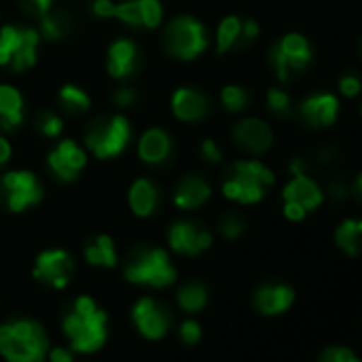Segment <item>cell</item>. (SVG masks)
<instances>
[{
  "mask_svg": "<svg viewBox=\"0 0 362 362\" xmlns=\"http://www.w3.org/2000/svg\"><path fill=\"white\" fill-rule=\"evenodd\" d=\"M106 322L108 316L98 303L83 295L74 301L72 310L64 316L62 329L70 341V350L78 354H93L106 344Z\"/></svg>",
  "mask_w": 362,
  "mask_h": 362,
  "instance_id": "obj_1",
  "label": "cell"
},
{
  "mask_svg": "<svg viewBox=\"0 0 362 362\" xmlns=\"http://www.w3.org/2000/svg\"><path fill=\"white\" fill-rule=\"evenodd\" d=\"M49 341L34 320H8L0 325V356L11 362H38L47 356Z\"/></svg>",
  "mask_w": 362,
  "mask_h": 362,
  "instance_id": "obj_2",
  "label": "cell"
},
{
  "mask_svg": "<svg viewBox=\"0 0 362 362\" xmlns=\"http://www.w3.org/2000/svg\"><path fill=\"white\" fill-rule=\"evenodd\" d=\"M274 172L261 161L248 159L231 165L229 176L223 180V195L238 204H257L265 197L267 189L274 185Z\"/></svg>",
  "mask_w": 362,
  "mask_h": 362,
  "instance_id": "obj_3",
  "label": "cell"
},
{
  "mask_svg": "<svg viewBox=\"0 0 362 362\" xmlns=\"http://www.w3.org/2000/svg\"><path fill=\"white\" fill-rule=\"evenodd\" d=\"M125 280L140 286L151 288H165L176 282V269L161 248H146L140 250L125 267Z\"/></svg>",
  "mask_w": 362,
  "mask_h": 362,
  "instance_id": "obj_4",
  "label": "cell"
},
{
  "mask_svg": "<svg viewBox=\"0 0 362 362\" xmlns=\"http://www.w3.org/2000/svg\"><path fill=\"white\" fill-rule=\"evenodd\" d=\"M40 34L34 28L4 25L0 30V66L23 72L36 64Z\"/></svg>",
  "mask_w": 362,
  "mask_h": 362,
  "instance_id": "obj_5",
  "label": "cell"
},
{
  "mask_svg": "<svg viewBox=\"0 0 362 362\" xmlns=\"http://www.w3.org/2000/svg\"><path fill=\"white\" fill-rule=\"evenodd\" d=\"M165 49L178 59H197L208 49V34L204 23L191 15L172 19L165 30Z\"/></svg>",
  "mask_w": 362,
  "mask_h": 362,
  "instance_id": "obj_6",
  "label": "cell"
},
{
  "mask_svg": "<svg viewBox=\"0 0 362 362\" xmlns=\"http://www.w3.org/2000/svg\"><path fill=\"white\" fill-rule=\"evenodd\" d=\"M129 136H132L129 121L123 115H112L95 123L87 132L85 142H87V148H91V153L98 159H112L125 151Z\"/></svg>",
  "mask_w": 362,
  "mask_h": 362,
  "instance_id": "obj_7",
  "label": "cell"
},
{
  "mask_svg": "<svg viewBox=\"0 0 362 362\" xmlns=\"http://www.w3.org/2000/svg\"><path fill=\"white\" fill-rule=\"evenodd\" d=\"M269 62L280 81H291L297 72H303L312 62V47L303 34L291 32L282 36L278 45H274L269 53Z\"/></svg>",
  "mask_w": 362,
  "mask_h": 362,
  "instance_id": "obj_8",
  "label": "cell"
},
{
  "mask_svg": "<svg viewBox=\"0 0 362 362\" xmlns=\"http://www.w3.org/2000/svg\"><path fill=\"white\" fill-rule=\"evenodd\" d=\"M0 195L11 212H23L42 199V187L32 172L13 170L0 178Z\"/></svg>",
  "mask_w": 362,
  "mask_h": 362,
  "instance_id": "obj_9",
  "label": "cell"
},
{
  "mask_svg": "<svg viewBox=\"0 0 362 362\" xmlns=\"http://www.w3.org/2000/svg\"><path fill=\"white\" fill-rule=\"evenodd\" d=\"M74 274V261L66 250H45L36 257L32 276L51 286V288H64L68 286L70 278Z\"/></svg>",
  "mask_w": 362,
  "mask_h": 362,
  "instance_id": "obj_10",
  "label": "cell"
},
{
  "mask_svg": "<svg viewBox=\"0 0 362 362\" xmlns=\"http://www.w3.org/2000/svg\"><path fill=\"white\" fill-rule=\"evenodd\" d=\"M170 248L185 257H197L212 246V233L195 223L178 221L168 231Z\"/></svg>",
  "mask_w": 362,
  "mask_h": 362,
  "instance_id": "obj_11",
  "label": "cell"
},
{
  "mask_svg": "<svg viewBox=\"0 0 362 362\" xmlns=\"http://www.w3.org/2000/svg\"><path fill=\"white\" fill-rule=\"evenodd\" d=\"M132 322L138 329V333L151 341L165 337V333L170 329V316L151 297H142L136 301V305L132 310Z\"/></svg>",
  "mask_w": 362,
  "mask_h": 362,
  "instance_id": "obj_12",
  "label": "cell"
},
{
  "mask_svg": "<svg viewBox=\"0 0 362 362\" xmlns=\"http://www.w3.org/2000/svg\"><path fill=\"white\" fill-rule=\"evenodd\" d=\"M85 163H87L85 151L72 140H62L47 157L49 170L55 174V178H59L64 182H70L74 178H78Z\"/></svg>",
  "mask_w": 362,
  "mask_h": 362,
  "instance_id": "obj_13",
  "label": "cell"
},
{
  "mask_svg": "<svg viewBox=\"0 0 362 362\" xmlns=\"http://www.w3.org/2000/svg\"><path fill=\"white\" fill-rule=\"evenodd\" d=\"M291 170H293V178L284 187V193H282L284 202H295V204L303 206L308 212L316 210L325 199L322 189L312 178H308V174L303 172V163L299 159L291 165Z\"/></svg>",
  "mask_w": 362,
  "mask_h": 362,
  "instance_id": "obj_14",
  "label": "cell"
},
{
  "mask_svg": "<svg viewBox=\"0 0 362 362\" xmlns=\"http://www.w3.org/2000/svg\"><path fill=\"white\" fill-rule=\"evenodd\" d=\"M299 112L312 127H331L339 115V100L329 91H320L305 98L299 106Z\"/></svg>",
  "mask_w": 362,
  "mask_h": 362,
  "instance_id": "obj_15",
  "label": "cell"
},
{
  "mask_svg": "<svg viewBox=\"0 0 362 362\" xmlns=\"http://www.w3.org/2000/svg\"><path fill=\"white\" fill-rule=\"evenodd\" d=\"M233 140L248 153H265L274 142V132L265 121L250 117L233 127Z\"/></svg>",
  "mask_w": 362,
  "mask_h": 362,
  "instance_id": "obj_16",
  "label": "cell"
},
{
  "mask_svg": "<svg viewBox=\"0 0 362 362\" xmlns=\"http://www.w3.org/2000/svg\"><path fill=\"white\" fill-rule=\"evenodd\" d=\"M208 110H210L208 98L197 89L180 87L172 95V112L180 121H187V123L202 121L208 115Z\"/></svg>",
  "mask_w": 362,
  "mask_h": 362,
  "instance_id": "obj_17",
  "label": "cell"
},
{
  "mask_svg": "<svg viewBox=\"0 0 362 362\" xmlns=\"http://www.w3.org/2000/svg\"><path fill=\"white\" fill-rule=\"evenodd\" d=\"M140 62V49L129 38H119L108 49V72L112 78H125L136 72Z\"/></svg>",
  "mask_w": 362,
  "mask_h": 362,
  "instance_id": "obj_18",
  "label": "cell"
},
{
  "mask_svg": "<svg viewBox=\"0 0 362 362\" xmlns=\"http://www.w3.org/2000/svg\"><path fill=\"white\" fill-rule=\"evenodd\" d=\"M295 303V291L286 284H265L255 295V305L263 316H280Z\"/></svg>",
  "mask_w": 362,
  "mask_h": 362,
  "instance_id": "obj_19",
  "label": "cell"
},
{
  "mask_svg": "<svg viewBox=\"0 0 362 362\" xmlns=\"http://www.w3.org/2000/svg\"><path fill=\"white\" fill-rule=\"evenodd\" d=\"M212 195V187L202 176H185L174 191V204L182 210H193L204 206Z\"/></svg>",
  "mask_w": 362,
  "mask_h": 362,
  "instance_id": "obj_20",
  "label": "cell"
},
{
  "mask_svg": "<svg viewBox=\"0 0 362 362\" xmlns=\"http://www.w3.org/2000/svg\"><path fill=\"white\" fill-rule=\"evenodd\" d=\"M172 153V138L168 136V132L159 129V127H151L142 134L140 142H138V155L144 163L157 165L163 163Z\"/></svg>",
  "mask_w": 362,
  "mask_h": 362,
  "instance_id": "obj_21",
  "label": "cell"
},
{
  "mask_svg": "<svg viewBox=\"0 0 362 362\" xmlns=\"http://www.w3.org/2000/svg\"><path fill=\"white\" fill-rule=\"evenodd\" d=\"M23 121V98L13 85H0V132H13Z\"/></svg>",
  "mask_w": 362,
  "mask_h": 362,
  "instance_id": "obj_22",
  "label": "cell"
},
{
  "mask_svg": "<svg viewBox=\"0 0 362 362\" xmlns=\"http://www.w3.org/2000/svg\"><path fill=\"white\" fill-rule=\"evenodd\" d=\"M129 208L136 216L140 218H146L151 216L155 210H157V199H159V193H157V187L148 180V178H138L132 189H129Z\"/></svg>",
  "mask_w": 362,
  "mask_h": 362,
  "instance_id": "obj_23",
  "label": "cell"
},
{
  "mask_svg": "<svg viewBox=\"0 0 362 362\" xmlns=\"http://www.w3.org/2000/svg\"><path fill=\"white\" fill-rule=\"evenodd\" d=\"M85 261L93 267H115L117 250L108 235H95L85 246Z\"/></svg>",
  "mask_w": 362,
  "mask_h": 362,
  "instance_id": "obj_24",
  "label": "cell"
},
{
  "mask_svg": "<svg viewBox=\"0 0 362 362\" xmlns=\"http://www.w3.org/2000/svg\"><path fill=\"white\" fill-rule=\"evenodd\" d=\"M361 235H362V223L356 218H348L344 221L337 231H335V242L337 246L350 255V257H356L361 252Z\"/></svg>",
  "mask_w": 362,
  "mask_h": 362,
  "instance_id": "obj_25",
  "label": "cell"
},
{
  "mask_svg": "<svg viewBox=\"0 0 362 362\" xmlns=\"http://www.w3.org/2000/svg\"><path fill=\"white\" fill-rule=\"evenodd\" d=\"M178 305L182 312L187 314H197L208 305V291L204 284L199 282H187L180 291H178Z\"/></svg>",
  "mask_w": 362,
  "mask_h": 362,
  "instance_id": "obj_26",
  "label": "cell"
},
{
  "mask_svg": "<svg viewBox=\"0 0 362 362\" xmlns=\"http://www.w3.org/2000/svg\"><path fill=\"white\" fill-rule=\"evenodd\" d=\"M242 36V19L235 17V15H229L221 21L218 30H216V51L218 53H225L229 51L238 38Z\"/></svg>",
  "mask_w": 362,
  "mask_h": 362,
  "instance_id": "obj_27",
  "label": "cell"
},
{
  "mask_svg": "<svg viewBox=\"0 0 362 362\" xmlns=\"http://www.w3.org/2000/svg\"><path fill=\"white\" fill-rule=\"evenodd\" d=\"M59 104H62V108L66 112L81 115V112H87L91 100H89V95L81 87H76V85H64L59 89Z\"/></svg>",
  "mask_w": 362,
  "mask_h": 362,
  "instance_id": "obj_28",
  "label": "cell"
},
{
  "mask_svg": "<svg viewBox=\"0 0 362 362\" xmlns=\"http://www.w3.org/2000/svg\"><path fill=\"white\" fill-rule=\"evenodd\" d=\"M248 91L244 87H238V85H227L223 87L221 91V102L223 106L229 110V112H240L248 106Z\"/></svg>",
  "mask_w": 362,
  "mask_h": 362,
  "instance_id": "obj_29",
  "label": "cell"
},
{
  "mask_svg": "<svg viewBox=\"0 0 362 362\" xmlns=\"http://www.w3.org/2000/svg\"><path fill=\"white\" fill-rule=\"evenodd\" d=\"M140 4V19H142V28H157L163 19V6L159 0H138Z\"/></svg>",
  "mask_w": 362,
  "mask_h": 362,
  "instance_id": "obj_30",
  "label": "cell"
},
{
  "mask_svg": "<svg viewBox=\"0 0 362 362\" xmlns=\"http://www.w3.org/2000/svg\"><path fill=\"white\" fill-rule=\"evenodd\" d=\"M112 17H117L119 21H123V23H127V25H142V19H140V4H138V0H123V2H115Z\"/></svg>",
  "mask_w": 362,
  "mask_h": 362,
  "instance_id": "obj_31",
  "label": "cell"
},
{
  "mask_svg": "<svg viewBox=\"0 0 362 362\" xmlns=\"http://www.w3.org/2000/svg\"><path fill=\"white\" fill-rule=\"evenodd\" d=\"M267 106L276 115H288L291 112V95L282 89H269L267 91Z\"/></svg>",
  "mask_w": 362,
  "mask_h": 362,
  "instance_id": "obj_32",
  "label": "cell"
},
{
  "mask_svg": "<svg viewBox=\"0 0 362 362\" xmlns=\"http://www.w3.org/2000/svg\"><path fill=\"white\" fill-rule=\"evenodd\" d=\"M218 229L227 240H238L244 233V221L238 214H227V216H223Z\"/></svg>",
  "mask_w": 362,
  "mask_h": 362,
  "instance_id": "obj_33",
  "label": "cell"
},
{
  "mask_svg": "<svg viewBox=\"0 0 362 362\" xmlns=\"http://www.w3.org/2000/svg\"><path fill=\"white\" fill-rule=\"evenodd\" d=\"M178 333H180V341L185 346H197L202 339V327L195 320H185L178 329Z\"/></svg>",
  "mask_w": 362,
  "mask_h": 362,
  "instance_id": "obj_34",
  "label": "cell"
},
{
  "mask_svg": "<svg viewBox=\"0 0 362 362\" xmlns=\"http://www.w3.org/2000/svg\"><path fill=\"white\" fill-rule=\"evenodd\" d=\"M320 361L322 362H358V356H356L352 350L344 348V346H333V348H329V350H325V352H322Z\"/></svg>",
  "mask_w": 362,
  "mask_h": 362,
  "instance_id": "obj_35",
  "label": "cell"
},
{
  "mask_svg": "<svg viewBox=\"0 0 362 362\" xmlns=\"http://www.w3.org/2000/svg\"><path fill=\"white\" fill-rule=\"evenodd\" d=\"M62 129H64V123H62V119H59L57 115H53V112H45V115L40 117V132H42L47 138H55V136H59V134H62Z\"/></svg>",
  "mask_w": 362,
  "mask_h": 362,
  "instance_id": "obj_36",
  "label": "cell"
},
{
  "mask_svg": "<svg viewBox=\"0 0 362 362\" xmlns=\"http://www.w3.org/2000/svg\"><path fill=\"white\" fill-rule=\"evenodd\" d=\"M40 34L47 40H57L62 36V23H59V19L57 17L42 15V19H40Z\"/></svg>",
  "mask_w": 362,
  "mask_h": 362,
  "instance_id": "obj_37",
  "label": "cell"
},
{
  "mask_svg": "<svg viewBox=\"0 0 362 362\" xmlns=\"http://www.w3.org/2000/svg\"><path fill=\"white\" fill-rule=\"evenodd\" d=\"M339 91L346 95V98H356L361 93V78L358 76H352V74H346L341 81H339Z\"/></svg>",
  "mask_w": 362,
  "mask_h": 362,
  "instance_id": "obj_38",
  "label": "cell"
},
{
  "mask_svg": "<svg viewBox=\"0 0 362 362\" xmlns=\"http://www.w3.org/2000/svg\"><path fill=\"white\" fill-rule=\"evenodd\" d=\"M202 157L206 161H210V163H218L223 153H221V148H218V144L214 140H204L202 142Z\"/></svg>",
  "mask_w": 362,
  "mask_h": 362,
  "instance_id": "obj_39",
  "label": "cell"
},
{
  "mask_svg": "<svg viewBox=\"0 0 362 362\" xmlns=\"http://www.w3.org/2000/svg\"><path fill=\"white\" fill-rule=\"evenodd\" d=\"M305 214H308V210L303 208V206H299V204H295V202H284V216L288 218V221H303L305 218Z\"/></svg>",
  "mask_w": 362,
  "mask_h": 362,
  "instance_id": "obj_40",
  "label": "cell"
},
{
  "mask_svg": "<svg viewBox=\"0 0 362 362\" xmlns=\"http://www.w3.org/2000/svg\"><path fill=\"white\" fill-rule=\"evenodd\" d=\"M23 4H25V8H28L30 13H34V15L42 17V15H47V13H49V8H51L53 0H23Z\"/></svg>",
  "mask_w": 362,
  "mask_h": 362,
  "instance_id": "obj_41",
  "label": "cell"
},
{
  "mask_svg": "<svg viewBox=\"0 0 362 362\" xmlns=\"http://www.w3.org/2000/svg\"><path fill=\"white\" fill-rule=\"evenodd\" d=\"M112 100H115L117 106H129V104H134V100H136V91H134V89H117Z\"/></svg>",
  "mask_w": 362,
  "mask_h": 362,
  "instance_id": "obj_42",
  "label": "cell"
},
{
  "mask_svg": "<svg viewBox=\"0 0 362 362\" xmlns=\"http://www.w3.org/2000/svg\"><path fill=\"white\" fill-rule=\"evenodd\" d=\"M91 8H93V13H95L98 17H112L115 2H112V0H95Z\"/></svg>",
  "mask_w": 362,
  "mask_h": 362,
  "instance_id": "obj_43",
  "label": "cell"
},
{
  "mask_svg": "<svg viewBox=\"0 0 362 362\" xmlns=\"http://www.w3.org/2000/svg\"><path fill=\"white\" fill-rule=\"evenodd\" d=\"M259 32H261V28H259V23H257L255 19H246V21H242V34H244V38L255 40V38L259 36Z\"/></svg>",
  "mask_w": 362,
  "mask_h": 362,
  "instance_id": "obj_44",
  "label": "cell"
},
{
  "mask_svg": "<svg viewBox=\"0 0 362 362\" xmlns=\"http://www.w3.org/2000/svg\"><path fill=\"white\" fill-rule=\"evenodd\" d=\"M49 358L53 362H70L72 361V350H64V348H55L49 352Z\"/></svg>",
  "mask_w": 362,
  "mask_h": 362,
  "instance_id": "obj_45",
  "label": "cell"
},
{
  "mask_svg": "<svg viewBox=\"0 0 362 362\" xmlns=\"http://www.w3.org/2000/svg\"><path fill=\"white\" fill-rule=\"evenodd\" d=\"M11 153H13V151H11V144L6 142V138L0 136V165L6 163V161L11 159Z\"/></svg>",
  "mask_w": 362,
  "mask_h": 362,
  "instance_id": "obj_46",
  "label": "cell"
}]
</instances>
